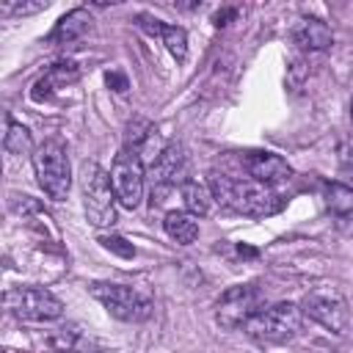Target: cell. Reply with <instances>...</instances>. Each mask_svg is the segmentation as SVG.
I'll return each mask as SVG.
<instances>
[{"mask_svg":"<svg viewBox=\"0 0 353 353\" xmlns=\"http://www.w3.org/2000/svg\"><path fill=\"white\" fill-rule=\"evenodd\" d=\"M207 188L221 207L234 210L240 215H251V218H268L284 207V199L273 188L259 185L248 176L240 179V176H229L223 171H210Z\"/></svg>","mask_w":353,"mask_h":353,"instance_id":"6da1fadb","label":"cell"},{"mask_svg":"<svg viewBox=\"0 0 353 353\" xmlns=\"http://www.w3.org/2000/svg\"><path fill=\"white\" fill-rule=\"evenodd\" d=\"M301 323H303L301 306L284 301V303H273V306H268V309H259V312L243 325V331H245L251 339L262 342V345H284V342H290V339L298 336Z\"/></svg>","mask_w":353,"mask_h":353,"instance_id":"7a4b0ae2","label":"cell"},{"mask_svg":"<svg viewBox=\"0 0 353 353\" xmlns=\"http://www.w3.org/2000/svg\"><path fill=\"white\" fill-rule=\"evenodd\" d=\"M80 185H83V210L91 226L105 229L116 223V193L110 185V174L88 160L83 163V174H80Z\"/></svg>","mask_w":353,"mask_h":353,"instance_id":"3957f363","label":"cell"},{"mask_svg":"<svg viewBox=\"0 0 353 353\" xmlns=\"http://www.w3.org/2000/svg\"><path fill=\"white\" fill-rule=\"evenodd\" d=\"M33 171H36V182L44 190L47 199L63 201L69 196V188H72V165H69L66 146L61 141L50 138V141H44L33 152Z\"/></svg>","mask_w":353,"mask_h":353,"instance_id":"277c9868","label":"cell"},{"mask_svg":"<svg viewBox=\"0 0 353 353\" xmlns=\"http://www.w3.org/2000/svg\"><path fill=\"white\" fill-rule=\"evenodd\" d=\"M88 292L108 309L110 317H116L121 323H143L152 314V301L127 284L94 281V284H88Z\"/></svg>","mask_w":353,"mask_h":353,"instance_id":"5b68a950","label":"cell"},{"mask_svg":"<svg viewBox=\"0 0 353 353\" xmlns=\"http://www.w3.org/2000/svg\"><path fill=\"white\" fill-rule=\"evenodd\" d=\"M6 306L19 320L50 323L63 314V303L44 287H11L6 292Z\"/></svg>","mask_w":353,"mask_h":353,"instance_id":"8992f818","label":"cell"},{"mask_svg":"<svg viewBox=\"0 0 353 353\" xmlns=\"http://www.w3.org/2000/svg\"><path fill=\"white\" fill-rule=\"evenodd\" d=\"M110 185H113L116 201L121 207H127V210L141 207L146 179H143V160L132 149H121L116 154L113 168H110Z\"/></svg>","mask_w":353,"mask_h":353,"instance_id":"52a82bcc","label":"cell"},{"mask_svg":"<svg viewBox=\"0 0 353 353\" xmlns=\"http://www.w3.org/2000/svg\"><path fill=\"white\" fill-rule=\"evenodd\" d=\"M259 309H262V292L256 287L251 284L229 287L215 303V323L226 331H234L243 328Z\"/></svg>","mask_w":353,"mask_h":353,"instance_id":"ba28073f","label":"cell"},{"mask_svg":"<svg viewBox=\"0 0 353 353\" xmlns=\"http://www.w3.org/2000/svg\"><path fill=\"white\" fill-rule=\"evenodd\" d=\"M301 312L331 334H345L350 325V309L339 292H309L301 303Z\"/></svg>","mask_w":353,"mask_h":353,"instance_id":"9c48e42d","label":"cell"},{"mask_svg":"<svg viewBox=\"0 0 353 353\" xmlns=\"http://www.w3.org/2000/svg\"><path fill=\"white\" fill-rule=\"evenodd\" d=\"M188 157L182 146H165L157 163H152V190H168V188H182L188 179Z\"/></svg>","mask_w":353,"mask_h":353,"instance_id":"30bf717a","label":"cell"},{"mask_svg":"<svg viewBox=\"0 0 353 353\" xmlns=\"http://www.w3.org/2000/svg\"><path fill=\"white\" fill-rule=\"evenodd\" d=\"M245 171H248V179L268 185V188H276L292 176L290 163L273 152H251L245 157Z\"/></svg>","mask_w":353,"mask_h":353,"instance_id":"8fae6325","label":"cell"},{"mask_svg":"<svg viewBox=\"0 0 353 353\" xmlns=\"http://www.w3.org/2000/svg\"><path fill=\"white\" fill-rule=\"evenodd\" d=\"M135 25H138L143 33L157 36V39L165 44V50L174 55V61L182 63V61L188 58V33H185V28L168 25V22L152 17V14H138V17H135Z\"/></svg>","mask_w":353,"mask_h":353,"instance_id":"7c38bea8","label":"cell"},{"mask_svg":"<svg viewBox=\"0 0 353 353\" xmlns=\"http://www.w3.org/2000/svg\"><path fill=\"white\" fill-rule=\"evenodd\" d=\"M292 41L298 44V50L303 52H323L334 44V33L331 28L317 19V17H303L295 28H292Z\"/></svg>","mask_w":353,"mask_h":353,"instance_id":"4fadbf2b","label":"cell"},{"mask_svg":"<svg viewBox=\"0 0 353 353\" xmlns=\"http://www.w3.org/2000/svg\"><path fill=\"white\" fill-rule=\"evenodd\" d=\"M77 77H80V69H77V63H74V61H58V63H52V66H50V69L36 80V85H33V91H30V97H33L36 102H41V99H47L52 91L72 85Z\"/></svg>","mask_w":353,"mask_h":353,"instance_id":"5bb4252c","label":"cell"},{"mask_svg":"<svg viewBox=\"0 0 353 353\" xmlns=\"http://www.w3.org/2000/svg\"><path fill=\"white\" fill-rule=\"evenodd\" d=\"M91 22L94 19H91V14L85 8H72L69 14H63L55 22V28L50 30L47 41H52V44H72V41H77V39H83L88 33Z\"/></svg>","mask_w":353,"mask_h":353,"instance_id":"9a60e30c","label":"cell"},{"mask_svg":"<svg viewBox=\"0 0 353 353\" xmlns=\"http://www.w3.org/2000/svg\"><path fill=\"white\" fill-rule=\"evenodd\" d=\"M47 342L58 353H91V350H97V342L85 331H80L77 325H61V328H55Z\"/></svg>","mask_w":353,"mask_h":353,"instance_id":"2e32d148","label":"cell"},{"mask_svg":"<svg viewBox=\"0 0 353 353\" xmlns=\"http://www.w3.org/2000/svg\"><path fill=\"white\" fill-rule=\"evenodd\" d=\"M163 229H165V234H168L171 240H176L179 245H190V243L199 237V221H196L190 212H179V210L165 212Z\"/></svg>","mask_w":353,"mask_h":353,"instance_id":"e0dca14e","label":"cell"},{"mask_svg":"<svg viewBox=\"0 0 353 353\" xmlns=\"http://www.w3.org/2000/svg\"><path fill=\"white\" fill-rule=\"evenodd\" d=\"M179 193H182V201H185V212H190L193 218H201V215L210 212V207H212V193H210V188H204V185L188 179V182L179 188Z\"/></svg>","mask_w":353,"mask_h":353,"instance_id":"ac0fdd59","label":"cell"},{"mask_svg":"<svg viewBox=\"0 0 353 353\" xmlns=\"http://www.w3.org/2000/svg\"><path fill=\"white\" fill-rule=\"evenodd\" d=\"M325 207L334 215H353V188L342 182H328L325 185Z\"/></svg>","mask_w":353,"mask_h":353,"instance_id":"d6986e66","label":"cell"},{"mask_svg":"<svg viewBox=\"0 0 353 353\" xmlns=\"http://www.w3.org/2000/svg\"><path fill=\"white\" fill-rule=\"evenodd\" d=\"M3 146H6L8 154H30V149H33L30 130L22 127L19 121L8 119V132H6V138H3Z\"/></svg>","mask_w":353,"mask_h":353,"instance_id":"ffe728a7","label":"cell"},{"mask_svg":"<svg viewBox=\"0 0 353 353\" xmlns=\"http://www.w3.org/2000/svg\"><path fill=\"white\" fill-rule=\"evenodd\" d=\"M50 3H44V0H39V3H19V0H6V3H0V14L3 17H28V14H39V11H44Z\"/></svg>","mask_w":353,"mask_h":353,"instance_id":"44dd1931","label":"cell"},{"mask_svg":"<svg viewBox=\"0 0 353 353\" xmlns=\"http://www.w3.org/2000/svg\"><path fill=\"white\" fill-rule=\"evenodd\" d=\"M99 243H102L108 251H113V254H119V256H124V259H132V256H135L132 243H127V240L119 237V234H105V237H99Z\"/></svg>","mask_w":353,"mask_h":353,"instance_id":"7402d4cb","label":"cell"},{"mask_svg":"<svg viewBox=\"0 0 353 353\" xmlns=\"http://www.w3.org/2000/svg\"><path fill=\"white\" fill-rule=\"evenodd\" d=\"M110 83L116 85V91H127V80H124L121 74H116V72H110V74H108V85H110Z\"/></svg>","mask_w":353,"mask_h":353,"instance_id":"603a6c76","label":"cell"},{"mask_svg":"<svg viewBox=\"0 0 353 353\" xmlns=\"http://www.w3.org/2000/svg\"><path fill=\"white\" fill-rule=\"evenodd\" d=\"M350 119H353V105H350Z\"/></svg>","mask_w":353,"mask_h":353,"instance_id":"cb8c5ba5","label":"cell"}]
</instances>
